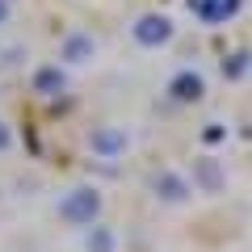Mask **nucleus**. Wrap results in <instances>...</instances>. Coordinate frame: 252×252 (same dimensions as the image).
Masks as SVG:
<instances>
[{
  "mask_svg": "<svg viewBox=\"0 0 252 252\" xmlns=\"http://www.w3.org/2000/svg\"><path fill=\"white\" fill-rule=\"evenodd\" d=\"M168 97L181 101V105H193V101L206 97V80H202L198 72H189V67H185V72H177L168 80Z\"/></svg>",
  "mask_w": 252,
  "mask_h": 252,
  "instance_id": "4",
  "label": "nucleus"
},
{
  "mask_svg": "<svg viewBox=\"0 0 252 252\" xmlns=\"http://www.w3.org/2000/svg\"><path fill=\"white\" fill-rule=\"evenodd\" d=\"M202 139H206V143H223V139H227V126H219V122H206Z\"/></svg>",
  "mask_w": 252,
  "mask_h": 252,
  "instance_id": "12",
  "label": "nucleus"
},
{
  "mask_svg": "<svg viewBox=\"0 0 252 252\" xmlns=\"http://www.w3.org/2000/svg\"><path fill=\"white\" fill-rule=\"evenodd\" d=\"M4 21H9V4H4V0H0V26H4Z\"/></svg>",
  "mask_w": 252,
  "mask_h": 252,
  "instance_id": "14",
  "label": "nucleus"
},
{
  "mask_svg": "<svg viewBox=\"0 0 252 252\" xmlns=\"http://www.w3.org/2000/svg\"><path fill=\"white\" fill-rule=\"evenodd\" d=\"M193 185H198L202 193H223V185H227L223 164H219V160H210V156L193 160Z\"/></svg>",
  "mask_w": 252,
  "mask_h": 252,
  "instance_id": "7",
  "label": "nucleus"
},
{
  "mask_svg": "<svg viewBox=\"0 0 252 252\" xmlns=\"http://www.w3.org/2000/svg\"><path fill=\"white\" fill-rule=\"evenodd\" d=\"M189 13L198 21H206V26H223V21H231L235 13H240L244 0H185Z\"/></svg>",
  "mask_w": 252,
  "mask_h": 252,
  "instance_id": "3",
  "label": "nucleus"
},
{
  "mask_svg": "<svg viewBox=\"0 0 252 252\" xmlns=\"http://www.w3.org/2000/svg\"><path fill=\"white\" fill-rule=\"evenodd\" d=\"M126 143H130V139H126L122 126H93V135H89V147L97 156H122Z\"/></svg>",
  "mask_w": 252,
  "mask_h": 252,
  "instance_id": "5",
  "label": "nucleus"
},
{
  "mask_svg": "<svg viewBox=\"0 0 252 252\" xmlns=\"http://www.w3.org/2000/svg\"><path fill=\"white\" fill-rule=\"evenodd\" d=\"M248 63H252L248 51H235L231 59H223V76H227V80H240V76L248 72Z\"/></svg>",
  "mask_w": 252,
  "mask_h": 252,
  "instance_id": "11",
  "label": "nucleus"
},
{
  "mask_svg": "<svg viewBox=\"0 0 252 252\" xmlns=\"http://www.w3.org/2000/svg\"><path fill=\"white\" fill-rule=\"evenodd\" d=\"M114 248H118L114 227H93L89 240H84V252H114Z\"/></svg>",
  "mask_w": 252,
  "mask_h": 252,
  "instance_id": "10",
  "label": "nucleus"
},
{
  "mask_svg": "<svg viewBox=\"0 0 252 252\" xmlns=\"http://www.w3.org/2000/svg\"><path fill=\"white\" fill-rule=\"evenodd\" d=\"M93 51H97V46H93V38L89 34H72V38H67V42H63V59H67V63H89L93 59Z\"/></svg>",
  "mask_w": 252,
  "mask_h": 252,
  "instance_id": "9",
  "label": "nucleus"
},
{
  "mask_svg": "<svg viewBox=\"0 0 252 252\" xmlns=\"http://www.w3.org/2000/svg\"><path fill=\"white\" fill-rule=\"evenodd\" d=\"M130 34H135V42L139 46H164L172 38V21L164 17V13H143V17L135 21V26H130Z\"/></svg>",
  "mask_w": 252,
  "mask_h": 252,
  "instance_id": "2",
  "label": "nucleus"
},
{
  "mask_svg": "<svg viewBox=\"0 0 252 252\" xmlns=\"http://www.w3.org/2000/svg\"><path fill=\"white\" fill-rule=\"evenodd\" d=\"M67 89V76L59 72V67H38L34 72V93H42V97H55V93Z\"/></svg>",
  "mask_w": 252,
  "mask_h": 252,
  "instance_id": "8",
  "label": "nucleus"
},
{
  "mask_svg": "<svg viewBox=\"0 0 252 252\" xmlns=\"http://www.w3.org/2000/svg\"><path fill=\"white\" fill-rule=\"evenodd\" d=\"M9 143H13V135H9V126L0 122V152H4V147H9Z\"/></svg>",
  "mask_w": 252,
  "mask_h": 252,
  "instance_id": "13",
  "label": "nucleus"
},
{
  "mask_svg": "<svg viewBox=\"0 0 252 252\" xmlns=\"http://www.w3.org/2000/svg\"><path fill=\"white\" fill-rule=\"evenodd\" d=\"M152 189H156V198H160V202H185L189 193H193V185H189V181L181 177V172H172V168L156 172Z\"/></svg>",
  "mask_w": 252,
  "mask_h": 252,
  "instance_id": "6",
  "label": "nucleus"
},
{
  "mask_svg": "<svg viewBox=\"0 0 252 252\" xmlns=\"http://www.w3.org/2000/svg\"><path fill=\"white\" fill-rule=\"evenodd\" d=\"M97 215H101V193L93 185H80V189H72V193H63V202H59L63 223L89 227V223H97Z\"/></svg>",
  "mask_w": 252,
  "mask_h": 252,
  "instance_id": "1",
  "label": "nucleus"
}]
</instances>
